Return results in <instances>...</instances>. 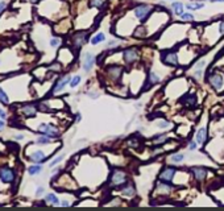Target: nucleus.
Returning <instances> with one entry per match:
<instances>
[{"instance_id":"obj_1","label":"nucleus","mask_w":224,"mask_h":211,"mask_svg":"<svg viewBox=\"0 0 224 211\" xmlns=\"http://www.w3.org/2000/svg\"><path fill=\"white\" fill-rule=\"evenodd\" d=\"M152 11H153V7L152 5H148V4H140L137 5L136 8H134V16H136L140 21H145L146 20V17H148L150 13H152Z\"/></svg>"},{"instance_id":"obj_2","label":"nucleus","mask_w":224,"mask_h":211,"mask_svg":"<svg viewBox=\"0 0 224 211\" xmlns=\"http://www.w3.org/2000/svg\"><path fill=\"white\" fill-rule=\"evenodd\" d=\"M38 132L42 133V135H46L49 137H58V135H60L57 127L50 125V124H40V127H38Z\"/></svg>"},{"instance_id":"obj_3","label":"nucleus","mask_w":224,"mask_h":211,"mask_svg":"<svg viewBox=\"0 0 224 211\" xmlns=\"http://www.w3.org/2000/svg\"><path fill=\"white\" fill-rule=\"evenodd\" d=\"M125 173L124 171H121L119 169H115L113 173L111 176V183L115 185V186H120V185L125 183Z\"/></svg>"},{"instance_id":"obj_4","label":"nucleus","mask_w":224,"mask_h":211,"mask_svg":"<svg viewBox=\"0 0 224 211\" xmlns=\"http://www.w3.org/2000/svg\"><path fill=\"white\" fill-rule=\"evenodd\" d=\"M0 180L3 182H13L15 181V171L11 168H0Z\"/></svg>"},{"instance_id":"obj_5","label":"nucleus","mask_w":224,"mask_h":211,"mask_svg":"<svg viewBox=\"0 0 224 211\" xmlns=\"http://www.w3.org/2000/svg\"><path fill=\"white\" fill-rule=\"evenodd\" d=\"M175 174V168H171V166H169V168H165L161 174H159V181H164V182H170L173 180V177H174Z\"/></svg>"},{"instance_id":"obj_6","label":"nucleus","mask_w":224,"mask_h":211,"mask_svg":"<svg viewBox=\"0 0 224 211\" xmlns=\"http://www.w3.org/2000/svg\"><path fill=\"white\" fill-rule=\"evenodd\" d=\"M208 81H210V85L212 86V87H215L216 90H220V88L223 87V76L220 74L212 73V74L210 75Z\"/></svg>"},{"instance_id":"obj_7","label":"nucleus","mask_w":224,"mask_h":211,"mask_svg":"<svg viewBox=\"0 0 224 211\" xmlns=\"http://www.w3.org/2000/svg\"><path fill=\"white\" fill-rule=\"evenodd\" d=\"M21 112L25 115L27 118H34L37 113V107L34 104H25L21 108Z\"/></svg>"},{"instance_id":"obj_8","label":"nucleus","mask_w":224,"mask_h":211,"mask_svg":"<svg viewBox=\"0 0 224 211\" xmlns=\"http://www.w3.org/2000/svg\"><path fill=\"white\" fill-rule=\"evenodd\" d=\"M87 40V33H85V32H79V33H76L74 36V46L75 49H79L83 44L86 42Z\"/></svg>"},{"instance_id":"obj_9","label":"nucleus","mask_w":224,"mask_h":211,"mask_svg":"<svg viewBox=\"0 0 224 211\" xmlns=\"http://www.w3.org/2000/svg\"><path fill=\"white\" fill-rule=\"evenodd\" d=\"M124 60L127 63H132L137 60V50L136 49H127L124 50Z\"/></svg>"},{"instance_id":"obj_10","label":"nucleus","mask_w":224,"mask_h":211,"mask_svg":"<svg viewBox=\"0 0 224 211\" xmlns=\"http://www.w3.org/2000/svg\"><path fill=\"white\" fill-rule=\"evenodd\" d=\"M67 83H70V76H69V75L63 76V78H61L58 82L55 83V86L53 87V92H58V91H61L62 88L67 85Z\"/></svg>"},{"instance_id":"obj_11","label":"nucleus","mask_w":224,"mask_h":211,"mask_svg":"<svg viewBox=\"0 0 224 211\" xmlns=\"http://www.w3.org/2000/svg\"><path fill=\"white\" fill-rule=\"evenodd\" d=\"M164 62L168 63V65L171 66H177L178 65V58H177V54L175 53H168L166 55H164Z\"/></svg>"},{"instance_id":"obj_12","label":"nucleus","mask_w":224,"mask_h":211,"mask_svg":"<svg viewBox=\"0 0 224 211\" xmlns=\"http://www.w3.org/2000/svg\"><path fill=\"white\" fill-rule=\"evenodd\" d=\"M94 66V55L91 53H87L85 55V63H83V69L85 71H90Z\"/></svg>"},{"instance_id":"obj_13","label":"nucleus","mask_w":224,"mask_h":211,"mask_svg":"<svg viewBox=\"0 0 224 211\" xmlns=\"http://www.w3.org/2000/svg\"><path fill=\"white\" fill-rule=\"evenodd\" d=\"M29 160H32V161H34V162H44L45 160H46V156L44 155V152H41V150H36L34 153H32L30 155V157H29Z\"/></svg>"},{"instance_id":"obj_14","label":"nucleus","mask_w":224,"mask_h":211,"mask_svg":"<svg viewBox=\"0 0 224 211\" xmlns=\"http://www.w3.org/2000/svg\"><path fill=\"white\" fill-rule=\"evenodd\" d=\"M120 190H121V193L127 197H132V195H134V193H136V189H134V186L132 183H125L123 187H120Z\"/></svg>"},{"instance_id":"obj_15","label":"nucleus","mask_w":224,"mask_h":211,"mask_svg":"<svg viewBox=\"0 0 224 211\" xmlns=\"http://www.w3.org/2000/svg\"><path fill=\"white\" fill-rule=\"evenodd\" d=\"M193 173H194V176H195V178L198 181H202L207 176V169H204V168H193Z\"/></svg>"},{"instance_id":"obj_16","label":"nucleus","mask_w":224,"mask_h":211,"mask_svg":"<svg viewBox=\"0 0 224 211\" xmlns=\"http://www.w3.org/2000/svg\"><path fill=\"white\" fill-rule=\"evenodd\" d=\"M171 9H173V12H174V15L181 16L185 12L183 11L185 9V5L181 2H174V3H171Z\"/></svg>"},{"instance_id":"obj_17","label":"nucleus","mask_w":224,"mask_h":211,"mask_svg":"<svg viewBox=\"0 0 224 211\" xmlns=\"http://www.w3.org/2000/svg\"><path fill=\"white\" fill-rule=\"evenodd\" d=\"M207 139V131L206 128H201L199 131L196 132V143L198 144H204Z\"/></svg>"},{"instance_id":"obj_18","label":"nucleus","mask_w":224,"mask_h":211,"mask_svg":"<svg viewBox=\"0 0 224 211\" xmlns=\"http://www.w3.org/2000/svg\"><path fill=\"white\" fill-rule=\"evenodd\" d=\"M108 73H110L113 78H119L120 74L123 73V69L120 66H111V67H108Z\"/></svg>"},{"instance_id":"obj_19","label":"nucleus","mask_w":224,"mask_h":211,"mask_svg":"<svg viewBox=\"0 0 224 211\" xmlns=\"http://www.w3.org/2000/svg\"><path fill=\"white\" fill-rule=\"evenodd\" d=\"M42 171V166L41 165H33V166H30V168H28V173L30 176H36V174H40Z\"/></svg>"},{"instance_id":"obj_20","label":"nucleus","mask_w":224,"mask_h":211,"mask_svg":"<svg viewBox=\"0 0 224 211\" xmlns=\"http://www.w3.org/2000/svg\"><path fill=\"white\" fill-rule=\"evenodd\" d=\"M45 199H46L48 203H52V204H54V206H58V204H60V199L54 194H48Z\"/></svg>"},{"instance_id":"obj_21","label":"nucleus","mask_w":224,"mask_h":211,"mask_svg":"<svg viewBox=\"0 0 224 211\" xmlns=\"http://www.w3.org/2000/svg\"><path fill=\"white\" fill-rule=\"evenodd\" d=\"M204 7V3H189L186 4V8L190 11H195V9H202Z\"/></svg>"},{"instance_id":"obj_22","label":"nucleus","mask_w":224,"mask_h":211,"mask_svg":"<svg viewBox=\"0 0 224 211\" xmlns=\"http://www.w3.org/2000/svg\"><path fill=\"white\" fill-rule=\"evenodd\" d=\"M104 38H106V36H104L103 33H98L96 36H94V37L91 38V44H92V45H96V44L104 41Z\"/></svg>"},{"instance_id":"obj_23","label":"nucleus","mask_w":224,"mask_h":211,"mask_svg":"<svg viewBox=\"0 0 224 211\" xmlns=\"http://www.w3.org/2000/svg\"><path fill=\"white\" fill-rule=\"evenodd\" d=\"M183 158H185V156L182 155V153H177V155H173L170 157L171 162H174V164H181L183 161Z\"/></svg>"},{"instance_id":"obj_24","label":"nucleus","mask_w":224,"mask_h":211,"mask_svg":"<svg viewBox=\"0 0 224 211\" xmlns=\"http://www.w3.org/2000/svg\"><path fill=\"white\" fill-rule=\"evenodd\" d=\"M106 4V0H90V7L102 8Z\"/></svg>"},{"instance_id":"obj_25","label":"nucleus","mask_w":224,"mask_h":211,"mask_svg":"<svg viewBox=\"0 0 224 211\" xmlns=\"http://www.w3.org/2000/svg\"><path fill=\"white\" fill-rule=\"evenodd\" d=\"M0 102L4 104H8L9 103V99H8V95L5 94V91L3 90L2 87H0Z\"/></svg>"},{"instance_id":"obj_26","label":"nucleus","mask_w":224,"mask_h":211,"mask_svg":"<svg viewBox=\"0 0 224 211\" xmlns=\"http://www.w3.org/2000/svg\"><path fill=\"white\" fill-rule=\"evenodd\" d=\"M181 18L185 21H193L194 20V15L191 13V12H183V13L181 15Z\"/></svg>"},{"instance_id":"obj_27","label":"nucleus","mask_w":224,"mask_h":211,"mask_svg":"<svg viewBox=\"0 0 224 211\" xmlns=\"http://www.w3.org/2000/svg\"><path fill=\"white\" fill-rule=\"evenodd\" d=\"M134 36H136V37H144V36H146V29L144 27H138L136 29V33H134Z\"/></svg>"},{"instance_id":"obj_28","label":"nucleus","mask_w":224,"mask_h":211,"mask_svg":"<svg viewBox=\"0 0 224 211\" xmlns=\"http://www.w3.org/2000/svg\"><path fill=\"white\" fill-rule=\"evenodd\" d=\"M37 143H38V144H49V143H50V139H49V136L44 135L42 137H38V139H37Z\"/></svg>"},{"instance_id":"obj_29","label":"nucleus","mask_w":224,"mask_h":211,"mask_svg":"<svg viewBox=\"0 0 224 211\" xmlns=\"http://www.w3.org/2000/svg\"><path fill=\"white\" fill-rule=\"evenodd\" d=\"M149 76H150V81H149V83H150V85H152V83L159 82V76H158L156 73H150V74H149Z\"/></svg>"},{"instance_id":"obj_30","label":"nucleus","mask_w":224,"mask_h":211,"mask_svg":"<svg viewBox=\"0 0 224 211\" xmlns=\"http://www.w3.org/2000/svg\"><path fill=\"white\" fill-rule=\"evenodd\" d=\"M166 140H168V137H166V135H159V136H156L154 141H156V144H161V143L166 141Z\"/></svg>"},{"instance_id":"obj_31","label":"nucleus","mask_w":224,"mask_h":211,"mask_svg":"<svg viewBox=\"0 0 224 211\" xmlns=\"http://www.w3.org/2000/svg\"><path fill=\"white\" fill-rule=\"evenodd\" d=\"M79 82H81V76L76 75V76H74V78L71 79V82H70V86H71V87H76Z\"/></svg>"},{"instance_id":"obj_32","label":"nucleus","mask_w":224,"mask_h":211,"mask_svg":"<svg viewBox=\"0 0 224 211\" xmlns=\"http://www.w3.org/2000/svg\"><path fill=\"white\" fill-rule=\"evenodd\" d=\"M204 66H206V61L202 60V61H199V62H198L196 65H195V69H196V70H203Z\"/></svg>"},{"instance_id":"obj_33","label":"nucleus","mask_w":224,"mask_h":211,"mask_svg":"<svg viewBox=\"0 0 224 211\" xmlns=\"http://www.w3.org/2000/svg\"><path fill=\"white\" fill-rule=\"evenodd\" d=\"M61 44V40L60 38H52V40H50V45H52L53 48H57Z\"/></svg>"},{"instance_id":"obj_34","label":"nucleus","mask_w":224,"mask_h":211,"mask_svg":"<svg viewBox=\"0 0 224 211\" xmlns=\"http://www.w3.org/2000/svg\"><path fill=\"white\" fill-rule=\"evenodd\" d=\"M49 70H53V71H60V70H61V65H60L58 62H54V65L50 66Z\"/></svg>"},{"instance_id":"obj_35","label":"nucleus","mask_w":224,"mask_h":211,"mask_svg":"<svg viewBox=\"0 0 224 211\" xmlns=\"http://www.w3.org/2000/svg\"><path fill=\"white\" fill-rule=\"evenodd\" d=\"M62 158H63V155H61V156H58L55 160H53L52 162H50V166H54V165H57V164H60L61 161H62Z\"/></svg>"},{"instance_id":"obj_36","label":"nucleus","mask_w":224,"mask_h":211,"mask_svg":"<svg viewBox=\"0 0 224 211\" xmlns=\"http://www.w3.org/2000/svg\"><path fill=\"white\" fill-rule=\"evenodd\" d=\"M119 45V42L117 41H110L107 44V49H111V48H113V46H117Z\"/></svg>"},{"instance_id":"obj_37","label":"nucleus","mask_w":224,"mask_h":211,"mask_svg":"<svg viewBox=\"0 0 224 211\" xmlns=\"http://www.w3.org/2000/svg\"><path fill=\"white\" fill-rule=\"evenodd\" d=\"M202 75H203V71H202V70H196L195 74H194V78H195V79H201V78H202Z\"/></svg>"},{"instance_id":"obj_38","label":"nucleus","mask_w":224,"mask_h":211,"mask_svg":"<svg viewBox=\"0 0 224 211\" xmlns=\"http://www.w3.org/2000/svg\"><path fill=\"white\" fill-rule=\"evenodd\" d=\"M189 149H190V150H195V149H196V143H195V141H191L190 145H189Z\"/></svg>"},{"instance_id":"obj_39","label":"nucleus","mask_w":224,"mask_h":211,"mask_svg":"<svg viewBox=\"0 0 224 211\" xmlns=\"http://www.w3.org/2000/svg\"><path fill=\"white\" fill-rule=\"evenodd\" d=\"M219 32L221 34H224V20L220 21V25H219Z\"/></svg>"},{"instance_id":"obj_40","label":"nucleus","mask_w":224,"mask_h":211,"mask_svg":"<svg viewBox=\"0 0 224 211\" xmlns=\"http://www.w3.org/2000/svg\"><path fill=\"white\" fill-rule=\"evenodd\" d=\"M42 194H44V187H38L37 191H36V195L40 197V195H42Z\"/></svg>"},{"instance_id":"obj_41","label":"nucleus","mask_w":224,"mask_h":211,"mask_svg":"<svg viewBox=\"0 0 224 211\" xmlns=\"http://www.w3.org/2000/svg\"><path fill=\"white\" fill-rule=\"evenodd\" d=\"M168 125H169L168 121H159V127H161V128H166Z\"/></svg>"},{"instance_id":"obj_42","label":"nucleus","mask_w":224,"mask_h":211,"mask_svg":"<svg viewBox=\"0 0 224 211\" xmlns=\"http://www.w3.org/2000/svg\"><path fill=\"white\" fill-rule=\"evenodd\" d=\"M88 97L92 98V99H96L98 98V94H94V92H88Z\"/></svg>"},{"instance_id":"obj_43","label":"nucleus","mask_w":224,"mask_h":211,"mask_svg":"<svg viewBox=\"0 0 224 211\" xmlns=\"http://www.w3.org/2000/svg\"><path fill=\"white\" fill-rule=\"evenodd\" d=\"M0 118H2L3 120H4L5 118H7V115H5V112H4L3 110H0Z\"/></svg>"},{"instance_id":"obj_44","label":"nucleus","mask_w":224,"mask_h":211,"mask_svg":"<svg viewBox=\"0 0 224 211\" xmlns=\"http://www.w3.org/2000/svg\"><path fill=\"white\" fill-rule=\"evenodd\" d=\"M5 8V3H0V13L3 12V9Z\"/></svg>"},{"instance_id":"obj_45","label":"nucleus","mask_w":224,"mask_h":211,"mask_svg":"<svg viewBox=\"0 0 224 211\" xmlns=\"http://www.w3.org/2000/svg\"><path fill=\"white\" fill-rule=\"evenodd\" d=\"M211 3H224V0H210Z\"/></svg>"},{"instance_id":"obj_46","label":"nucleus","mask_w":224,"mask_h":211,"mask_svg":"<svg viewBox=\"0 0 224 211\" xmlns=\"http://www.w3.org/2000/svg\"><path fill=\"white\" fill-rule=\"evenodd\" d=\"M3 127H4V121H3V120H0V131L3 129Z\"/></svg>"},{"instance_id":"obj_47","label":"nucleus","mask_w":224,"mask_h":211,"mask_svg":"<svg viewBox=\"0 0 224 211\" xmlns=\"http://www.w3.org/2000/svg\"><path fill=\"white\" fill-rule=\"evenodd\" d=\"M23 139H24L23 135H17V136H16V140H23Z\"/></svg>"},{"instance_id":"obj_48","label":"nucleus","mask_w":224,"mask_h":211,"mask_svg":"<svg viewBox=\"0 0 224 211\" xmlns=\"http://www.w3.org/2000/svg\"><path fill=\"white\" fill-rule=\"evenodd\" d=\"M61 204H62V206H69V202H65V201H63Z\"/></svg>"},{"instance_id":"obj_49","label":"nucleus","mask_w":224,"mask_h":211,"mask_svg":"<svg viewBox=\"0 0 224 211\" xmlns=\"http://www.w3.org/2000/svg\"><path fill=\"white\" fill-rule=\"evenodd\" d=\"M28 2H29V3H37L38 0H28Z\"/></svg>"}]
</instances>
